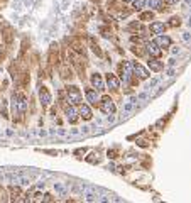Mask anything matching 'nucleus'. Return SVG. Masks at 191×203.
I'll return each instance as SVG.
<instances>
[{"label":"nucleus","mask_w":191,"mask_h":203,"mask_svg":"<svg viewBox=\"0 0 191 203\" xmlns=\"http://www.w3.org/2000/svg\"><path fill=\"white\" fill-rule=\"evenodd\" d=\"M66 95H68V100H69L73 105L81 103V93H80V88H78V86H74V85L66 86Z\"/></svg>","instance_id":"1"},{"label":"nucleus","mask_w":191,"mask_h":203,"mask_svg":"<svg viewBox=\"0 0 191 203\" xmlns=\"http://www.w3.org/2000/svg\"><path fill=\"white\" fill-rule=\"evenodd\" d=\"M102 110L105 114H115V103L110 97H103L102 98Z\"/></svg>","instance_id":"2"},{"label":"nucleus","mask_w":191,"mask_h":203,"mask_svg":"<svg viewBox=\"0 0 191 203\" xmlns=\"http://www.w3.org/2000/svg\"><path fill=\"white\" fill-rule=\"evenodd\" d=\"M132 68H134V73L137 75L140 80L149 78V71H147V69L142 66V64H139V63H132Z\"/></svg>","instance_id":"3"},{"label":"nucleus","mask_w":191,"mask_h":203,"mask_svg":"<svg viewBox=\"0 0 191 203\" xmlns=\"http://www.w3.org/2000/svg\"><path fill=\"white\" fill-rule=\"evenodd\" d=\"M91 85H93V88H97V90H105V83H103V80H102V75L100 73H93L91 75Z\"/></svg>","instance_id":"4"},{"label":"nucleus","mask_w":191,"mask_h":203,"mask_svg":"<svg viewBox=\"0 0 191 203\" xmlns=\"http://www.w3.org/2000/svg\"><path fill=\"white\" fill-rule=\"evenodd\" d=\"M39 100H41V103H42V105H51V102H52L51 93H49V92H47L44 86L39 90Z\"/></svg>","instance_id":"5"},{"label":"nucleus","mask_w":191,"mask_h":203,"mask_svg":"<svg viewBox=\"0 0 191 203\" xmlns=\"http://www.w3.org/2000/svg\"><path fill=\"white\" fill-rule=\"evenodd\" d=\"M147 52L152 54L154 58H159L161 56V46L156 41H150L149 44H147Z\"/></svg>","instance_id":"6"},{"label":"nucleus","mask_w":191,"mask_h":203,"mask_svg":"<svg viewBox=\"0 0 191 203\" xmlns=\"http://www.w3.org/2000/svg\"><path fill=\"white\" fill-rule=\"evenodd\" d=\"M64 114H66V119L69 120V124H74L78 120V112L74 110V107H66Z\"/></svg>","instance_id":"7"},{"label":"nucleus","mask_w":191,"mask_h":203,"mask_svg":"<svg viewBox=\"0 0 191 203\" xmlns=\"http://www.w3.org/2000/svg\"><path fill=\"white\" fill-rule=\"evenodd\" d=\"M107 85H108L110 88L117 90V88H119V86H120V81H119V78H117L115 75L108 73V75H107Z\"/></svg>","instance_id":"8"},{"label":"nucleus","mask_w":191,"mask_h":203,"mask_svg":"<svg viewBox=\"0 0 191 203\" xmlns=\"http://www.w3.org/2000/svg\"><path fill=\"white\" fill-rule=\"evenodd\" d=\"M85 95H86V100H88V102H91V103H97V102L100 100L97 90H93V88H88L86 92H85Z\"/></svg>","instance_id":"9"},{"label":"nucleus","mask_w":191,"mask_h":203,"mask_svg":"<svg viewBox=\"0 0 191 203\" xmlns=\"http://www.w3.org/2000/svg\"><path fill=\"white\" fill-rule=\"evenodd\" d=\"M17 107H19V112L21 114H24L27 110V100L24 95H17Z\"/></svg>","instance_id":"10"},{"label":"nucleus","mask_w":191,"mask_h":203,"mask_svg":"<svg viewBox=\"0 0 191 203\" xmlns=\"http://www.w3.org/2000/svg\"><path fill=\"white\" fill-rule=\"evenodd\" d=\"M164 29H166L164 22H152V24H150V31L154 32V34H162Z\"/></svg>","instance_id":"11"},{"label":"nucleus","mask_w":191,"mask_h":203,"mask_svg":"<svg viewBox=\"0 0 191 203\" xmlns=\"http://www.w3.org/2000/svg\"><path fill=\"white\" fill-rule=\"evenodd\" d=\"M78 114L81 115L85 120L91 119V110H90V107H88V105H81V107H80V110H78Z\"/></svg>","instance_id":"12"},{"label":"nucleus","mask_w":191,"mask_h":203,"mask_svg":"<svg viewBox=\"0 0 191 203\" xmlns=\"http://www.w3.org/2000/svg\"><path fill=\"white\" fill-rule=\"evenodd\" d=\"M156 42H157L161 47H167V46H171V39H169L167 36H159L157 39H156Z\"/></svg>","instance_id":"13"},{"label":"nucleus","mask_w":191,"mask_h":203,"mask_svg":"<svg viewBox=\"0 0 191 203\" xmlns=\"http://www.w3.org/2000/svg\"><path fill=\"white\" fill-rule=\"evenodd\" d=\"M149 66H150V69H154V71H161L162 64H161L157 59H150V61H149Z\"/></svg>","instance_id":"14"},{"label":"nucleus","mask_w":191,"mask_h":203,"mask_svg":"<svg viewBox=\"0 0 191 203\" xmlns=\"http://www.w3.org/2000/svg\"><path fill=\"white\" fill-rule=\"evenodd\" d=\"M54 190H56V193L58 195H61V196L63 195H66V188L63 186L61 183H54Z\"/></svg>","instance_id":"15"},{"label":"nucleus","mask_w":191,"mask_h":203,"mask_svg":"<svg viewBox=\"0 0 191 203\" xmlns=\"http://www.w3.org/2000/svg\"><path fill=\"white\" fill-rule=\"evenodd\" d=\"M145 2H147V0H134V2H132V5H134L135 10H140V9L144 7Z\"/></svg>","instance_id":"16"},{"label":"nucleus","mask_w":191,"mask_h":203,"mask_svg":"<svg viewBox=\"0 0 191 203\" xmlns=\"http://www.w3.org/2000/svg\"><path fill=\"white\" fill-rule=\"evenodd\" d=\"M147 2H149L150 9H157V10L161 9V0H147Z\"/></svg>","instance_id":"17"},{"label":"nucleus","mask_w":191,"mask_h":203,"mask_svg":"<svg viewBox=\"0 0 191 203\" xmlns=\"http://www.w3.org/2000/svg\"><path fill=\"white\" fill-rule=\"evenodd\" d=\"M152 17H154L152 12H144V14H140V21H152Z\"/></svg>","instance_id":"18"},{"label":"nucleus","mask_w":191,"mask_h":203,"mask_svg":"<svg viewBox=\"0 0 191 203\" xmlns=\"http://www.w3.org/2000/svg\"><path fill=\"white\" fill-rule=\"evenodd\" d=\"M159 81H161V78H154V80H150V83L147 85L145 88H147V90H152L154 86H157V85H159Z\"/></svg>","instance_id":"19"},{"label":"nucleus","mask_w":191,"mask_h":203,"mask_svg":"<svg viewBox=\"0 0 191 203\" xmlns=\"http://www.w3.org/2000/svg\"><path fill=\"white\" fill-rule=\"evenodd\" d=\"M61 76H63V78H71V71H69L66 66H63V69H61Z\"/></svg>","instance_id":"20"},{"label":"nucleus","mask_w":191,"mask_h":203,"mask_svg":"<svg viewBox=\"0 0 191 203\" xmlns=\"http://www.w3.org/2000/svg\"><path fill=\"white\" fill-rule=\"evenodd\" d=\"M183 41H184L186 44H191V34L190 32H183Z\"/></svg>","instance_id":"21"},{"label":"nucleus","mask_w":191,"mask_h":203,"mask_svg":"<svg viewBox=\"0 0 191 203\" xmlns=\"http://www.w3.org/2000/svg\"><path fill=\"white\" fill-rule=\"evenodd\" d=\"M19 185H31V178H26V176L19 178Z\"/></svg>","instance_id":"22"},{"label":"nucleus","mask_w":191,"mask_h":203,"mask_svg":"<svg viewBox=\"0 0 191 203\" xmlns=\"http://www.w3.org/2000/svg\"><path fill=\"white\" fill-rule=\"evenodd\" d=\"M132 110H134V103H132V102L124 105V112H132Z\"/></svg>","instance_id":"23"},{"label":"nucleus","mask_w":191,"mask_h":203,"mask_svg":"<svg viewBox=\"0 0 191 203\" xmlns=\"http://www.w3.org/2000/svg\"><path fill=\"white\" fill-rule=\"evenodd\" d=\"M147 98H149V95L145 93V92H144V93H139V95H137V100H147Z\"/></svg>","instance_id":"24"},{"label":"nucleus","mask_w":191,"mask_h":203,"mask_svg":"<svg viewBox=\"0 0 191 203\" xmlns=\"http://www.w3.org/2000/svg\"><path fill=\"white\" fill-rule=\"evenodd\" d=\"M171 26H179V19H178V17H173V19H171Z\"/></svg>","instance_id":"25"},{"label":"nucleus","mask_w":191,"mask_h":203,"mask_svg":"<svg viewBox=\"0 0 191 203\" xmlns=\"http://www.w3.org/2000/svg\"><path fill=\"white\" fill-rule=\"evenodd\" d=\"M107 122H108V124L115 122V115H114V114H108V117H107Z\"/></svg>","instance_id":"26"},{"label":"nucleus","mask_w":191,"mask_h":203,"mask_svg":"<svg viewBox=\"0 0 191 203\" xmlns=\"http://www.w3.org/2000/svg\"><path fill=\"white\" fill-rule=\"evenodd\" d=\"M69 134H71V135H78V134H81V130H80V129H71V130H69Z\"/></svg>","instance_id":"27"},{"label":"nucleus","mask_w":191,"mask_h":203,"mask_svg":"<svg viewBox=\"0 0 191 203\" xmlns=\"http://www.w3.org/2000/svg\"><path fill=\"white\" fill-rule=\"evenodd\" d=\"M174 75H176V71L173 69V68H171V69H167V76H169V78H173Z\"/></svg>","instance_id":"28"},{"label":"nucleus","mask_w":191,"mask_h":203,"mask_svg":"<svg viewBox=\"0 0 191 203\" xmlns=\"http://www.w3.org/2000/svg\"><path fill=\"white\" fill-rule=\"evenodd\" d=\"M178 2H179V0H166L167 5H174V4H178Z\"/></svg>","instance_id":"29"},{"label":"nucleus","mask_w":191,"mask_h":203,"mask_svg":"<svg viewBox=\"0 0 191 203\" xmlns=\"http://www.w3.org/2000/svg\"><path fill=\"white\" fill-rule=\"evenodd\" d=\"M56 132H58V134H59V135H66V134H68V132H66V130H64V129H58Z\"/></svg>","instance_id":"30"},{"label":"nucleus","mask_w":191,"mask_h":203,"mask_svg":"<svg viewBox=\"0 0 191 203\" xmlns=\"http://www.w3.org/2000/svg\"><path fill=\"white\" fill-rule=\"evenodd\" d=\"M179 51H181V49H179L178 46H174V47H173V54H179Z\"/></svg>","instance_id":"31"},{"label":"nucleus","mask_w":191,"mask_h":203,"mask_svg":"<svg viewBox=\"0 0 191 203\" xmlns=\"http://www.w3.org/2000/svg\"><path fill=\"white\" fill-rule=\"evenodd\" d=\"M90 132V127H83L81 129V134H88Z\"/></svg>","instance_id":"32"},{"label":"nucleus","mask_w":191,"mask_h":203,"mask_svg":"<svg viewBox=\"0 0 191 203\" xmlns=\"http://www.w3.org/2000/svg\"><path fill=\"white\" fill-rule=\"evenodd\" d=\"M184 4L186 5H191V0H184Z\"/></svg>","instance_id":"33"},{"label":"nucleus","mask_w":191,"mask_h":203,"mask_svg":"<svg viewBox=\"0 0 191 203\" xmlns=\"http://www.w3.org/2000/svg\"><path fill=\"white\" fill-rule=\"evenodd\" d=\"M188 26H190V27H191V17H190V21H188Z\"/></svg>","instance_id":"34"},{"label":"nucleus","mask_w":191,"mask_h":203,"mask_svg":"<svg viewBox=\"0 0 191 203\" xmlns=\"http://www.w3.org/2000/svg\"><path fill=\"white\" fill-rule=\"evenodd\" d=\"M124 2H134V0H124Z\"/></svg>","instance_id":"35"},{"label":"nucleus","mask_w":191,"mask_h":203,"mask_svg":"<svg viewBox=\"0 0 191 203\" xmlns=\"http://www.w3.org/2000/svg\"><path fill=\"white\" fill-rule=\"evenodd\" d=\"M190 10H191V5H190Z\"/></svg>","instance_id":"36"}]
</instances>
